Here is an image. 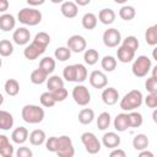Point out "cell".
Segmentation results:
<instances>
[{
	"mask_svg": "<svg viewBox=\"0 0 157 157\" xmlns=\"http://www.w3.org/2000/svg\"><path fill=\"white\" fill-rule=\"evenodd\" d=\"M144 102V96L141 93V91L139 90H131L130 92H128L121 99H120V108L125 112H132L136 108L141 107Z\"/></svg>",
	"mask_w": 157,
	"mask_h": 157,
	"instance_id": "6da1fadb",
	"label": "cell"
},
{
	"mask_svg": "<svg viewBox=\"0 0 157 157\" xmlns=\"http://www.w3.org/2000/svg\"><path fill=\"white\" fill-rule=\"evenodd\" d=\"M44 109L40 108L39 105L34 104H26L22 110H21V117L22 119L28 123V124H39L44 119Z\"/></svg>",
	"mask_w": 157,
	"mask_h": 157,
	"instance_id": "7a4b0ae2",
	"label": "cell"
},
{
	"mask_svg": "<svg viewBox=\"0 0 157 157\" xmlns=\"http://www.w3.org/2000/svg\"><path fill=\"white\" fill-rule=\"evenodd\" d=\"M17 20L26 26H37L42 22V12L34 7H23L18 11Z\"/></svg>",
	"mask_w": 157,
	"mask_h": 157,
	"instance_id": "3957f363",
	"label": "cell"
},
{
	"mask_svg": "<svg viewBox=\"0 0 157 157\" xmlns=\"http://www.w3.org/2000/svg\"><path fill=\"white\" fill-rule=\"evenodd\" d=\"M152 69V63L151 59L146 55H140L137 56L131 66V71L134 74V76L136 77H145Z\"/></svg>",
	"mask_w": 157,
	"mask_h": 157,
	"instance_id": "277c9868",
	"label": "cell"
},
{
	"mask_svg": "<svg viewBox=\"0 0 157 157\" xmlns=\"http://www.w3.org/2000/svg\"><path fill=\"white\" fill-rule=\"evenodd\" d=\"M81 141L90 155H96L101 151V142L93 132H90V131L83 132L81 135Z\"/></svg>",
	"mask_w": 157,
	"mask_h": 157,
	"instance_id": "5b68a950",
	"label": "cell"
},
{
	"mask_svg": "<svg viewBox=\"0 0 157 157\" xmlns=\"http://www.w3.org/2000/svg\"><path fill=\"white\" fill-rule=\"evenodd\" d=\"M59 140V146L58 151L55 152L58 157H74L75 155V148L72 145L71 139L67 135H63L58 137Z\"/></svg>",
	"mask_w": 157,
	"mask_h": 157,
	"instance_id": "8992f818",
	"label": "cell"
},
{
	"mask_svg": "<svg viewBox=\"0 0 157 157\" xmlns=\"http://www.w3.org/2000/svg\"><path fill=\"white\" fill-rule=\"evenodd\" d=\"M72 98H74L76 104L85 107L91 102V93L86 86L77 85L72 88Z\"/></svg>",
	"mask_w": 157,
	"mask_h": 157,
	"instance_id": "52a82bcc",
	"label": "cell"
},
{
	"mask_svg": "<svg viewBox=\"0 0 157 157\" xmlns=\"http://www.w3.org/2000/svg\"><path fill=\"white\" fill-rule=\"evenodd\" d=\"M103 43L108 48H115L121 42V33L117 28H108L103 33Z\"/></svg>",
	"mask_w": 157,
	"mask_h": 157,
	"instance_id": "ba28073f",
	"label": "cell"
},
{
	"mask_svg": "<svg viewBox=\"0 0 157 157\" xmlns=\"http://www.w3.org/2000/svg\"><path fill=\"white\" fill-rule=\"evenodd\" d=\"M66 47L69 48L70 52H74V53H81L86 49L87 47V43H86V39L82 37V36H78V34H74L71 36L67 42H66Z\"/></svg>",
	"mask_w": 157,
	"mask_h": 157,
	"instance_id": "9c48e42d",
	"label": "cell"
},
{
	"mask_svg": "<svg viewBox=\"0 0 157 157\" xmlns=\"http://www.w3.org/2000/svg\"><path fill=\"white\" fill-rule=\"evenodd\" d=\"M90 83L93 88L101 90V88H105L108 85V78L107 75L103 71L99 70H93L90 75Z\"/></svg>",
	"mask_w": 157,
	"mask_h": 157,
	"instance_id": "30bf717a",
	"label": "cell"
},
{
	"mask_svg": "<svg viewBox=\"0 0 157 157\" xmlns=\"http://www.w3.org/2000/svg\"><path fill=\"white\" fill-rule=\"evenodd\" d=\"M45 49H47L45 47H43V45L36 43L34 40H32V43L28 44V45L25 48L23 55H25V58L28 59V60H34V59H37L39 55H42V54L45 52Z\"/></svg>",
	"mask_w": 157,
	"mask_h": 157,
	"instance_id": "8fae6325",
	"label": "cell"
},
{
	"mask_svg": "<svg viewBox=\"0 0 157 157\" xmlns=\"http://www.w3.org/2000/svg\"><path fill=\"white\" fill-rule=\"evenodd\" d=\"M12 39L17 45H26L31 39V32L26 27H20L13 31Z\"/></svg>",
	"mask_w": 157,
	"mask_h": 157,
	"instance_id": "7c38bea8",
	"label": "cell"
},
{
	"mask_svg": "<svg viewBox=\"0 0 157 157\" xmlns=\"http://www.w3.org/2000/svg\"><path fill=\"white\" fill-rule=\"evenodd\" d=\"M120 142H121L120 136H119L117 132H114V131H108V132H105V134L103 135V137H102V144H103L107 148H112V150L118 148L119 145H120Z\"/></svg>",
	"mask_w": 157,
	"mask_h": 157,
	"instance_id": "4fadbf2b",
	"label": "cell"
},
{
	"mask_svg": "<svg viewBox=\"0 0 157 157\" xmlns=\"http://www.w3.org/2000/svg\"><path fill=\"white\" fill-rule=\"evenodd\" d=\"M119 99V92L114 87H107L102 92V101L107 105H114Z\"/></svg>",
	"mask_w": 157,
	"mask_h": 157,
	"instance_id": "5bb4252c",
	"label": "cell"
},
{
	"mask_svg": "<svg viewBox=\"0 0 157 157\" xmlns=\"http://www.w3.org/2000/svg\"><path fill=\"white\" fill-rule=\"evenodd\" d=\"M60 11L64 17L66 18H74L78 13V7L74 1H64L60 6Z\"/></svg>",
	"mask_w": 157,
	"mask_h": 157,
	"instance_id": "9a60e30c",
	"label": "cell"
},
{
	"mask_svg": "<svg viewBox=\"0 0 157 157\" xmlns=\"http://www.w3.org/2000/svg\"><path fill=\"white\" fill-rule=\"evenodd\" d=\"M117 58L120 63H124V64H128L130 61H132V59L135 58V52H132L131 49L124 47V45H120L118 49H117Z\"/></svg>",
	"mask_w": 157,
	"mask_h": 157,
	"instance_id": "2e32d148",
	"label": "cell"
},
{
	"mask_svg": "<svg viewBox=\"0 0 157 157\" xmlns=\"http://www.w3.org/2000/svg\"><path fill=\"white\" fill-rule=\"evenodd\" d=\"M11 139H12V141H13L15 144H17V145H23V144L27 141V139H28V130H27L25 126H18V128H16V129L12 131Z\"/></svg>",
	"mask_w": 157,
	"mask_h": 157,
	"instance_id": "e0dca14e",
	"label": "cell"
},
{
	"mask_svg": "<svg viewBox=\"0 0 157 157\" xmlns=\"http://www.w3.org/2000/svg\"><path fill=\"white\" fill-rule=\"evenodd\" d=\"M16 26V20L12 15L10 13H2L0 16V29L4 32H10L15 28Z\"/></svg>",
	"mask_w": 157,
	"mask_h": 157,
	"instance_id": "ac0fdd59",
	"label": "cell"
},
{
	"mask_svg": "<svg viewBox=\"0 0 157 157\" xmlns=\"http://www.w3.org/2000/svg\"><path fill=\"white\" fill-rule=\"evenodd\" d=\"M113 125H114V129H115L117 131H119V132L125 131V130L129 128L128 113H120V114H118V115L114 118Z\"/></svg>",
	"mask_w": 157,
	"mask_h": 157,
	"instance_id": "d6986e66",
	"label": "cell"
},
{
	"mask_svg": "<svg viewBox=\"0 0 157 157\" xmlns=\"http://www.w3.org/2000/svg\"><path fill=\"white\" fill-rule=\"evenodd\" d=\"M148 137L145 135V134H137L134 136L132 139V147L136 150V151H144V150H147L148 147Z\"/></svg>",
	"mask_w": 157,
	"mask_h": 157,
	"instance_id": "ffe728a7",
	"label": "cell"
},
{
	"mask_svg": "<svg viewBox=\"0 0 157 157\" xmlns=\"http://www.w3.org/2000/svg\"><path fill=\"white\" fill-rule=\"evenodd\" d=\"M97 20H99L103 25H112L115 20V12L112 9H102L98 13Z\"/></svg>",
	"mask_w": 157,
	"mask_h": 157,
	"instance_id": "44dd1931",
	"label": "cell"
},
{
	"mask_svg": "<svg viewBox=\"0 0 157 157\" xmlns=\"http://www.w3.org/2000/svg\"><path fill=\"white\" fill-rule=\"evenodd\" d=\"M28 139H29L31 145H33V146H40L42 144L45 142L47 136H45L44 130H42V129H36V130H33V131L29 134V137H28Z\"/></svg>",
	"mask_w": 157,
	"mask_h": 157,
	"instance_id": "7402d4cb",
	"label": "cell"
},
{
	"mask_svg": "<svg viewBox=\"0 0 157 157\" xmlns=\"http://www.w3.org/2000/svg\"><path fill=\"white\" fill-rule=\"evenodd\" d=\"M12 153H13V146L10 144L9 137L6 135L0 134V155H1V157L12 156Z\"/></svg>",
	"mask_w": 157,
	"mask_h": 157,
	"instance_id": "603a6c76",
	"label": "cell"
},
{
	"mask_svg": "<svg viewBox=\"0 0 157 157\" xmlns=\"http://www.w3.org/2000/svg\"><path fill=\"white\" fill-rule=\"evenodd\" d=\"M13 125V117L6 110L0 109V130H10Z\"/></svg>",
	"mask_w": 157,
	"mask_h": 157,
	"instance_id": "cb8c5ba5",
	"label": "cell"
},
{
	"mask_svg": "<svg viewBox=\"0 0 157 157\" xmlns=\"http://www.w3.org/2000/svg\"><path fill=\"white\" fill-rule=\"evenodd\" d=\"M38 69H40L43 72H45L48 76L55 70V60L50 56H44L40 61H39V66Z\"/></svg>",
	"mask_w": 157,
	"mask_h": 157,
	"instance_id": "d4e9b609",
	"label": "cell"
},
{
	"mask_svg": "<svg viewBox=\"0 0 157 157\" xmlns=\"http://www.w3.org/2000/svg\"><path fill=\"white\" fill-rule=\"evenodd\" d=\"M97 22H98L97 16H96L94 13H92V12L85 13L83 17H82V20H81L82 27H83L85 29H88V31H90V29H94L96 26H97Z\"/></svg>",
	"mask_w": 157,
	"mask_h": 157,
	"instance_id": "484cf974",
	"label": "cell"
},
{
	"mask_svg": "<svg viewBox=\"0 0 157 157\" xmlns=\"http://www.w3.org/2000/svg\"><path fill=\"white\" fill-rule=\"evenodd\" d=\"M4 90H5V92H6L9 96L15 97V96H17L18 92H20V83H18V81L15 80V78H9V80H6V82H5V85H4Z\"/></svg>",
	"mask_w": 157,
	"mask_h": 157,
	"instance_id": "4316f807",
	"label": "cell"
},
{
	"mask_svg": "<svg viewBox=\"0 0 157 157\" xmlns=\"http://www.w3.org/2000/svg\"><path fill=\"white\" fill-rule=\"evenodd\" d=\"M64 87V81L60 76L58 75H53V76H49V78H47V88H48V92H53V91H56L59 88Z\"/></svg>",
	"mask_w": 157,
	"mask_h": 157,
	"instance_id": "83f0119b",
	"label": "cell"
},
{
	"mask_svg": "<svg viewBox=\"0 0 157 157\" xmlns=\"http://www.w3.org/2000/svg\"><path fill=\"white\" fill-rule=\"evenodd\" d=\"M74 69H75V76H74V82L81 83L87 78V69L85 65L82 64H74Z\"/></svg>",
	"mask_w": 157,
	"mask_h": 157,
	"instance_id": "f1b7e54d",
	"label": "cell"
},
{
	"mask_svg": "<svg viewBox=\"0 0 157 157\" xmlns=\"http://www.w3.org/2000/svg\"><path fill=\"white\" fill-rule=\"evenodd\" d=\"M94 119V112L91 108H83L78 113V121L83 125H88Z\"/></svg>",
	"mask_w": 157,
	"mask_h": 157,
	"instance_id": "f546056e",
	"label": "cell"
},
{
	"mask_svg": "<svg viewBox=\"0 0 157 157\" xmlns=\"http://www.w3.org/2000/svg\"><path fill=\"white\" fill-rule=\"evenodd\" d=\"M101 66L105 72H112L117 67V59L112 55H105L101 60Z\"/></svg>",
	"mask_w": 157,
	"mask_h": 157,
	"instance_id": "4dcf8cb0",
	"label": "cell"
},
{
	"mask_svg": "<svg viewBox=\"0 0 157 157\" xmlns=\"http://www.w3.org/2000/svg\"><path fill=\"white\" fill-rule=\"evenodd\" d=\"M128 120H129V128H140L144 123V118L141 113L135 110L128 113Z\"/></svg>",
	"mask_w": 157,
	"mask_h": 157,
	"instance_id": "1f68e13d",
	"label": "cell"
},
{
	"mask_svg": "<svg viewBox=\"0 0 157 157\" xmlns=\"http://www.w3.org/2000/svg\"><path fill=\"white\" fill-rule=\"evenodd\" d=\"M145 40L148 45H156L157 44V25L150 26L145 32Z\"/></svg>",
	"mask_w": 157,
	"mask_h": 157,
	"instance_id": "d6a6232c",
	"label": "cell"
},
{
	"mask_svg": "<svg viewBox=\"0 0 157 157\" xmlns=\"http://www.w3.org/2000/svg\"><path fill=\"white\" fill-rule=\"evenodd\" d=\"M48 78V75L45 72H43L40 69H36L31 72V76H29V80L33 85H42L47 81Z\"/></svg>",
	"mask_w": 157,
	"mask_h": 157,
	"instance_id": "836d02e7",
	"label": "cell"
},
{
	"mask_svg": "<svg viewBox=\"0 0 157 157\" xmlns=\"http://www.w3.org/2000/svg\"><path fill=\"white\" fill-rule=\"evenodd\" d=\"M99 59V54L96 49H86L85 54H83V60L87 65H94L98 63Z\"/></svg>",
	"mask_w": 157,
	"mask_h": 157,
	"instance_id": "e575fe53",
	"label": "cell"
},
{
	"mask_svg": "<svg viewBox=\"0 0 157 157\" xmlns=\"http://www.w3.org/2000/svg\"><path fill=\"white\" fill-rule=\"evenodd\" d=\"M110 125V114L108 112H102L97 118V128L99 130H107Z\"/></svg>",
	"mask_w": 157,
	"mask_h": 157,
	"instance_id": "d590c367",
	"label": "cell"
},
{
	"mask_svg": "<svg viewBox=\"0 0 157 157\" xmlns=\"http://www.w3.org/2000/svg\"><path fill=\"white\" fill-rule=\"evenodd\" d=\"M136 15V11L132 6H129V5H125L123 6L120 10H119V16L124 20V21H131Z\"/></svg>",
	"mask_w": 157,
	"mask_h": 157,
	"instance_id": "8d00e7d4",
	"label": "cell"
},
{
	"mask_svg": "<svg viewBox=\"0 0 157 157\" xmlns=\"http://www.w3.org/2000/svg\"><path fill=\"white\" fill-rule=\"evenodd\" d=\"M13 53V45L9 39L0 40V56H10Z\"/></svg>",
	"mask_w": 157,
	"mask_h": 157,
	"instance_id": "74e56055",
	"label": "cell"
},
{
	"mask_svg": "<svg viewBox=\"0 0 157 157\" xmlns=\"http://www.w3.org/2000/svg\"><path fill=\"white\" fill-rule=\"evenodd\" d=\"M54 56H55V59H58L59 61H66V60L70 59L71 52L69 50L67 47H59V48L55 49Z\"/></svg>",
	"mask_w": 157,
	"mask_h": 157,
	"instance_id": "f35d334b",
	"label": "cell"
},
{
	"mask_svg": "<svg viewBox=\"0 0 157 157\" xmlns=\"http://www.w3.org/2000/svg\"><path fill=\"white\" fill-rule=\"evenodd\" d=\"M39 101H40V104H42L43 107H45V108H52V107H54L55 103H56V102L54 101L52 93L48 92V91H47V92H43V93L40 94Z\"/></svg>",
	"mask_w": 157,
	"mask_h": 157,
	"instance_id": "ab89813d",
	"label": "cell"
},
{
	"mask_svg": "<svg viewBox=\"0 0 157 157\" xmlns=\"http://www.w3.org/2000/svg\"><path fill=\"white\" fill-rule=\"evenodd\" d=\"M121 45L131 49L132 52H136L137 48H139V40H137V38L135 36H128L125 39H123Z\"/></svg>",
	"mask_w": 157,
	"mask_h": 157,
	"instance_id": "60d3db41",
	"label": "cell"
},
{
	"mask_svg": "<svg viewBox=\"0 0 157 157\" xmlns=\"http://www.w3.org/2000/svg\"><path fill=\"white\" fill-rule=\"evenodd\" d=\"M33 40L36 43H38V44H40V45H43V47L47 48L49 45V43H50V36L47 32H39V33L36 34V37H34Z\"/></svg>",
	"mask_w": 157,
	"mask_h": 157,
	"instance_id": "b9f144b4",
	"label": "cell"
},
{
	"mask_svg": "<svg viewBox=\"0 0 157 157\" xmlns=\"http://www.w3.org/2000/svg\"><path fill=\"white\" fill-rule=\"evenodd\" d=\"M50 93H52V96H53L55 102H63V101H65L67 98V90L64 88V87H61V88H59L56 91H53Z\"/></svg>",
	"mask_w": 157,
	"mask_h": 157,
	"instance_id": "7bdbcfd3",
	"label": "cell"
},
{
	"mask_svg": "<svg viewBox=\"0 0 157 157\" xmlns=\"http://www.w3.org/2000/svg\"><path fill=\"white\" fill-rule=\"evenodd\" d=\"M59 146V140L56 136H50L48 140H45V148L49 152H56Z\"/></svg>",
	"mask_w": 157,
	"mask_h": 157,
	"instance_id": "ee69618b",
	"label": "cell"
},
{
	"mask_svg": "<svg viewBox=\"0 0 157 157\" xmlns=\"http://www.w3.org/2000/svg\"><path fill=\"white\" fill-rule=\"evenodd\" d=\"M145 87L148 93H157V78L156 77H148L145 82Z\"/></svg>",
	"mask_w": 157,
	"mask_h": 157,
	"instance_id": "f6af8a7d",
	"label": "cell"
},
{
	"mask_svg": "<svg viewBox=\"0 0 157 157\" xmlns=\"http://www.w3.org/2000/svg\"><path fill=\"white\" fill-rule=\"evenodd\" d=\"M63 76L66 81L69 82H74V76H75V69H74V65H67L64 67V71H63Z\"/></svg>",
	"mask_w": 157,
	"mask_h": 157,
	"instance_id": "bcb514c9",
	"label": "cell"
},
{
	"mask_svg": "<svg viewBox=\"0 0 157 157\" xmlns=\"http://www.w3.org/2000/svg\"><path fill=\"white\" fill-rule=\"evenodd\" d=\"M16 157H33V152L27 146H21L16 151Z\"/></svg>",
	"mask_w": 157,
	"mask_h": 157,
	"instance_id": "7dc6e473",
	"label": "cell"
},
{
	"mask_svg": "<svg viewBox=\"0 0 157 157\" xmlns=\"http://www.w3.org/2000/svg\"><path fill=\"white\" fill-rule=\"evenodd\" d=\"M145 103L148 108H156L157 107V93H148L145 98Z\"/></svg>",
	"mask_w": 157,
	"mask_h": 157,
	"instance_id": "c3c4849f",
	"label": "cell"
},
{
	"mask_svg": "<svg viewBox=\"0 0 157 157\" xmlns=\"http://www.w3.org/2000/svg\"><path fill=\"white\" fill-rule=\"evenodd\" d=\"M109 157H126V153L124 150L121 148H114L110 153H109Z\"/></svg>",
	"mask_w": 157,
	"mask_h": 157,
	"instance_id": "681fc988",
	"label": "cell"
},
{
	"mask_svg": "<svg viewBox=\"0 0 157 157\" xmlns=\"http://www.w3.org/2000/svg\"><path fill=\"white\" fill-rule=\"evenodd\" d=\"M10 2L7 0H0V12H5L9 9Z\"/></svg>",
	"mask_w": 157,
	"mask_h": 157,
	"instance_id": "f907efd6",
	"label": "cell"
},
{
	"mask_svg": "<svg viewBox=\"0 0 157 157\" xmlns=\"http://www.w3.org/2000/svg\"><path fill=\"white\" fill-rule=\"evenodd\" d=\"M137 157H155V155H153V152H151L148 150H144V151H140Z\"/></svg>",
	"mask_w": 157,
	"mask_h": 157,
	"instance_id": "816d5d0a",
	"label": "cell"
},
{
	"mask_svg": "<svg viewBox=\"0 0 157 157\" xmlns=\"http://www.w3.org/2000/svg\"><path fill=\"white\" fill-rule=\"evenodd\" d=\"M27 4L29 6H38V5H43L44 0H39V1H34V0H27Z\"/></svg>",
	"mask_w": 157,
	"mask_h": 157,
	"instance_id": "f5cc1de1",
	"label": "cell"
},
{
	"mask_svg": "<svg viewBox=\"0 0 157 157\" xmlns=\"http://www.w3.org/2000/svg\"><path fill=\"white\" fill-rule=\"evenodd\" d=\"M91 1L90 0H76L75 1V4L77 5V6H85V5H88Z\"/></svg>",
	"mask_w": 157,
	"mask_h": 157,
	"instance_id": "db71d44e",
	"label": "cell"
},
{
	"mask_svg": "<svg viewBox=\"0 0 157 157\" xmlns=\"http://www.w3.org/2000/svg\"><path fill=\"white\" fill-rule=\"evenodd\" d=\"M2 103H4V96H2L1 93H0V105H1Z\"/></svg>",
	"mask_w": 157,
	"mask_h": 157,
	"instance_id": "11a10c76",
	"label": "cell"
},
{
	"mask_svg": "<svg viewBox=\"0 0 157 157\" xmlns=\"http://www.w3.org/2000/svg\"><path fill=\"white\" fill-rule=\"evenodd\" d=\"M153 120H155V121H156V110H155V112H153Z\"/></svg>",
	"mask_w": 157,
	"mask_h": 157,
	"instance_id": "9f6ffc18",
	"label": "cell"
},
{
	"mask_svg": "<svg viewBox=\"0 0 157 157\" xmlns=\"http://www.w3.org/2000/svg\"><path fill=\"white\" fill-rule=\"evenodd\" d=\"M1 66H2V60H1V56H0V69H1Z\"/></svg>",
	"mask_w": 157,
	"mask_h": 157,
	"instance_id": "6f0895ef",
	"label": "cell"
},
{
	"mask_svg": "<svg viewBox=\"0 0 157 157\" xmlns=\"http://www.w3.org/2000/svg\"><path fill=\"white\" fill-rule=\"evenodd\" d=\"M5 157H12V156H5Z\"/></svg>",
	"mask_w": 157,
	"mask_h": 157,
	"instance_id": "680465c9",
	"label": "cell"
}]
</instances>
